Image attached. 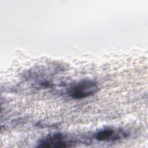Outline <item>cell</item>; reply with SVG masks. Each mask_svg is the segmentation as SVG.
Instances as JSON below:
<instances>
[{
    "label": "cell",
    "mask_w": 148,
    "mask_h": 148,
    "mask_svg": "<svg viewBox=\"0 0 148 148\" xmlns=\"http://www.w3.org/2000/svg\"><path fill=\"white\" fill-rule=\"evenodd\" d=\"M127 133L120 129L106 127L99 130L94 135V138L98 141H114L125 137Z\"/></svg>",
    "instance_id": "3957f363"
},
{
    "label": "cell",
    "mask_w": 148,
    "mask_h": 148,
    "mask_svg": "<svg viewBox=\"0 0 148 148\" xmlns=\"http://www.w3.org/2000/svg\"><path fill=\"white\" fill-rule=\"evenodd\" d=\"M73 143L72 139L61 133L49 134L38 142L37 147H66Z\"/></svg>",
    "instance_id": "7a4b0ae2"
},
{
    "label": "cell",
    "mask_w": 148,
    "mask_h": 148,
    "mask_svg": "<svg viewBox=\"0 0 148 148\" xmlns=\"http://www.w3.org/2000/svg\"><path fill=\"white\" fill-rule=\"evenodd\" d=\"M98 89L97 83L91 79H83L69 87L67 92L69 97L75 99L89 97L95 94Z\"/></svg>",
    "instance_id": "6da1fadb"
}]
</instances>
